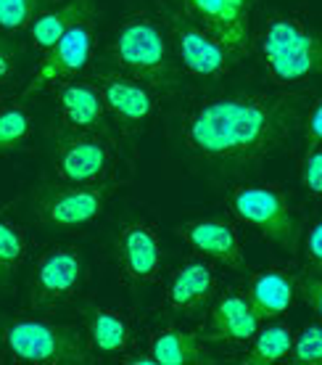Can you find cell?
I'll list each match as a JSON object with an SVG mask.
<instances>
[{"instance_id": "10", "label": "cell", "mask_w": 322, "mask_h": 365, "mask_svg": "<svg viewBox=\"0 0 322 365\" xmlns=\"http://www.w3.org/2000/svg\"><path fill=\"white\" fill-rule=\"evenodd\" d=\"M82 283V257L74 247H50L37 259L29 278V307L53 310L69 302Z\"/></svg>"}, {"instance_id": "16", "label": "cell", "mask_w": 322, "mask_h": 365, "mask_svg": "<svg viewBox=\"0 0 322 365\" xmlns=\"http://www.w3.org/2000/svg\"><path fill=\"white\" fill-rule=\"evenodd\" d=\"M259 320L262 318L251 307L249 297L238 289H227L214 304L203 339L206 341H225V344H246L257 336Z\"/></svg>"}, {"instance_id": "7", "label": "cell", "mask_w": 322, "mask_h": 365, "mask_svg": "<svg viewBox=\"0 0 322 365\" xmlns=\"http://www.w3.org/2000/svg\"><path fill=\"white\" fill-rule=\"evenodd\" d=\"M111 193L109 182H43L32 193L37 217L50 228H82L101 217Z\"/></svg>"}, {"instance_id": "33", "label": "cell", "mask_w": 322, "mask_h": 365, "mask_svg": "<svg viewBox=\"0 0 322 365\" xmlns=\"http://www.w3.org/2000/svg\"><path fill=\"white\" fill-rule=\"evenodd\" d=\"M0 103H3V96H0Z\"/></svg>"}, {"instance_id": "2", "label": "cell", "mask_w": 322, "mask_h": 365, "mask_svg": "<svg viewBox=\"0 0 322 365\" xmlns=\"http://www.w3.org/2000/svg\"><path fill=\"white\" fill-rule=\"evenodd\" d=\"M106 58L114 69L135 77L156 93H172L183 83L166 29L148 14H135L111 35Z\"/></svg>"}, {"instance_id": "21", "label": "cell", "mask_w": 322, "mask_h": 365, "mask_svg": "<svg viewBox=\"0 0 322 365\" xmlns=\"http://www.w3.org/2000/svg\"><path fill=\"white\" fill-rule=\"evenodd\" d=\"M151 357L159 365H203L214 363L203 336L183 329H161L151 336Z\"/></svg>"}, {"instance_id": "9", "label": "cell", "mask_w": 322, "mask_h": 365, "mask_svg": "<svg viewBox=\"0 0 322 365\" xmlns=\"http://www.w3.org/2000/svg\"><path fill=\"white\" fill-rule=\"evenodd\" d=\"M172 6L209 29L235 56V61L249 56L254 0H172Z\"/></svg>"}, {"instance_id": "12", "label": "cell", "mask_w": 322, "mask_h": 365, "mask_svg": "<svg viewBox=\"0 0 322 365\" xmlns=\"http://www.w3.org/2000/svg\"><path fill=\"white\" fill-rule=\"evenodd\" d=\"M92 53V27L90 21H82L66 32L53 48H48L40 66L32 74L24 96H35L43 91H55L58 85L74 80L82 72Z\"/></svg>"}, {"instance_id": "13", "label": "cell", "mask_w": 322, "mask_h": 365, "mask_svg": "<svg viewBox=\"0 0 322 365\" xmlns=\"http://www.w3.org/2000/svg\"><path fill=\"white\" fill-rule=\"evenodd\" d=\"M55 101H58L61 128L64 130L95 133V135L111 138V117L92 80L90 83L69 80V83L58 85L55 88Z\"/></svg>"}, {"instance_id": "31", "label": "cell", "mask_w": 322, "mask_h": 365, "mask_svg": "<svg viewBox=\"0 0 322 365\" xmlns=\"http://www.w3.org/2000/svg\"><path fill=\"white\" fill-rule=\"evenodd\" d=\"M304 135L309 143H320L322 146V98H317L309 106V111H306L304 117Z\"/></svg>"}, {"instance_id": "1", "label": "cell", "mask_w": 322, "mask_h": 365, "mask_svg": "<svg viewBox=\"0 0 322 365\" xmlns=\"http://www.w3.org/2000/svg\"><path fill=\"white\" fill-rule=\"evenodd\" d=\"M309 93L262 91L206 98L183 125L185 151L222 170H246L275 156L304 128Z\"/></svg>"}, {"instance_id": "11", "label": "cell", "mask_w": 322, "mask_h": 365, "mask_svg": "<svg viewBox=\"0 0 322 365\" xmlns=\"http://www.w3.org/2000/svg\"><path fill=\"white\" fill-rule=\"evenodd\" d=\"M114 151L109 135L64 130L53 140V167L64 182H101L111 170Z\"/></svg>"}, {"instance_id": "32", "label": "cell", "mask_w": 322, "mask_h": 365, "mask_svg": "<svg viewBox=\"0 0 322 365\" xmlns=\"http://www.w3.org/2000/svg\"><path fill=\"white\" fill-rule=\"evenodd\" d=\"M122 363H129V365H151V363H156L151 355H122L119 357Z\"/></svg>"}, {"instance_id": "27", "label": "cell", "mask_w": 322, "mask_h": 365, "mask_svg": "<svg viewBox=\"0 0 322 365\" xmlns=\"http://www.w3.org/2000/svg\"><path fill=\"white\" fill-rule=\"evenodd\" d=\"M301 185L306 191L322 199V146L312 143L301 159Z\"/></svg>"}, {"instance_id": "17", "label": "cell", "mask_w": 322, "mask_h": 365, "mask_svg": "<svg viewBox=\"0 0 322 365\" xmlns=\"http://www.w3.org/2000/svg\"><path fill=\"white\" fill-rule=\"evenodd\" d=\"M214 292H217L214 267L203 259H190L172 275V283L166 289V304L185 318H195L214 299Z\"/></svg>"}, {"instance_id": "24", "label": "cell", "mask_w": 322, "mask_h": 365, "mask_svg": "<svg viewBox=\"0 0 322 365\" xmlns=\"http://www.w3.org/2000/svg\"><path fill=\"white\" fill-rule=\"evenodd\" d=\"M32 135V117L21 106L0 109V151H21Z\"/></svg>"}, {"instance_id": "28", "label": "cell", "mask_w": 322, "mask_h": 365, "mask_svg": "<svg viewBox=\"0 0 322 365\" xmlns=\"http://www.w3.org/2000/svg\"><path fill=\"white\" fill-rule=\"evenodd\" d=\"M296 289L304 297V302L312 307L317 315H322V278L317 275H301L296 278Z\"/></svg>"}, {"instance_id": "25", "label": "cell", "mask_w": 322, "mask_h": 365, "mask_svg": "<svg viewBox=\"0 0 322 365\" xmlns=\"http://www.w3.org/2000/svg\"><path fill=\"white\" fill-rule=\"evenodd\" d=\"M55 0H0V29L18 32L29 27Z\"/></svg>"}, {"instance_id": "30", "label": "cell", "mask_w": 322, "mask_h": 365, "mask_svg": "<svg viewBox=\"0 0 322 365\" xmlns=\"http://www.w3.org/2000/svg\"><path fill=\"white\" fill-rule=\"evenodd\" d=\"M304 259L314 273H322V220L317 222V225H312V230L306 233Z\"/></svg>"}, {"instance_id": "3", "label": "cell", "mask_w": 322, "mask_h": 365, "mask_svg": "<svg viewBox=\"0 0 322 365\" xmlns=\"http://www.w3.org/2000/svg\"><path fill=\"white\" fill-rule=\"evenodd\" d=\"M259 51L267 77L296 85L322 74V32L294 16H272L259 32Z\"/></svg>"}, {"instance_id": "20", "label": "cell", "mask_w": 322, "mask_h": 365, "mask_svg": "<svg viewBox=\"0 0 322 365\" xmlns=\"http://www.w3.org/2000/svg\"><path fill=\"white\" fill-rule=\"evenodd\" d=\"M92 16H95V3H92V0H69V3L55 6V9L43 11V14L29 24V35H32L35 48L48 51V48H53L69 29L77 27V24H82V21H90Z\"/></svg>"}, {"instance_id": "15", "label": "cell", "mask_w": 322, "mask_h": 365, "mask_svg": "<svg viewBox=\"0 0 322 365\" xmlns=\"http://www.w3.org/2000/svg\"><path fill=\"white\" fill-rule=\"evenodd\" d=\"M177 233L188 241V247L195 249L201 257L214 259L230 270H246V257L240 247V236L235 225L220 217L193 220L177 228Z\"/></svg>"}, {"instance_id": "4", "label": "cell", "mask_w": 322, "mask_h": 365, "mask_svg": "<svg viewBox=\"0 0 322 365\" xmlns=\"http://www.w3.org/2000/svg\"><path fill=\"white\" fill-rule=\"evenodd\" d=\"M0 336L16 363L85 365L92 360V349L85 341L82 331L69 323L21 315L6 320Z\"/></svg>"}, {"instance_id": "18", "label": "cell", "mask_w": 322, "mask_h": 365, "mask_svg": "<svg viewBox=\"0 0 322 365\" xmlns=\"http://www.w3.org/2000/svg\"><path fill=\"white\" fill-rule=\"evenodd\" d=\"M87 318V344L92 355L103 357H122L132 341L129 320L119 310H111L103 304H90L85 310Z\"/></svg>"}, {"instance_id": "26", "label": "cell", "mask_w": 322, "mask_h": 365, "mask_svg": "<svg viewBox=\"0 0 322 365\" xmlns=\"http://www.w3.org/2000/svg\"><path fill=\"white\" fill-rule=\"evenodd\" d=\"M291 360L296 365H322V326H306L294 339Z\"/></svg>"}, {"instance_id": "19", "label": "cell", "mask_w": 322, "mask_h": 365, "mask_svg": "<svg viewBox=\"0 0 322 365\" xmlns=\"http://www.w3.org/2000/svg\"><path fill=\"white\" fill-rule=\"evenodd\" d=\"M296 294V275H291L283 267H269L262 273L251 275L246 297L259 318H277L294 304Z\"/></svg>"}, {"instance_id": "6", "label": "cell", "mask_w": 322, "mask_h": 365, "mask_svg": "<svg viewBox=\"0 0 322 365\" xmlns=\"http://www.w3.org/2000/svg\"><path fill=\"white\" fill-rule=\"evenodd\" d=\"M232 215L288 252L299 247V220L277 185H238L230 196Z\"/></svg>"}, {"instance_id": "8", "label": "cell", "mask_w": 322, "mask_h": 365, "mask_svg": "<svg viewBox=\"0 0 322 365\" xmlns=\"http://www.w3.org/2000/svg\"><path fill=\"white\" fill-rule=\"evenodd\" d=\"M92 83L101 93L111 122L124 133H140L156 114V96L154 88L140 83L135 77L119 72V69H101L92 74Z\"/></svg>"}, {"instance_id": "5", "label": "cell", "mask_w": 322, "mask_h": 365, "mask_svg": "<svg viewBox=\"0 0 322 365\" xmlns=\"http://www.w3.org/2000/svg\"><path fill=\"white\" fill-rule=\"evenodd\" d=\"M164 16L166 35H169L180 72L195 77V80H220L225 74H230L232 66L238 64L235 56L222 46L209 29L193 21L177 6H166Z\"/></svg>"}, {"instance_id": "22", "label": "cell", "mask_w": 322, "mask_h": 365, "mask_svg": "<svg viewBox=\"0 0 322 365\" xmlns=\"http://www.w3.org/2000/svg\"><path fill=\"white\" fill-rule=\"evenodd\" d=\"M291 347H294V331L283 323L267 326V329L257 331L254 347L243 357V365H275L291 355Z\"/></svg>"}, {"instance_id": "14", "label": "cell", "mask_w": 322, "mask_h": 365, "mask_svg": "<svg viewBox=\"0 0 322 365\" xmlns=\"http://www.w3.org/2000/svg\"><path fill=\"white\" fill-rule=\"evenodd\" d=\"M117 252L124 270V278L129 283H156L161 273V241L154 225L143 220L127 222L119 230L117 238Z\"/></svg>"}, {"instance_id": "23", "label": "cell", "mask_w": 322, "mask_h": 365, "mask_svg": "<svg viewBox=\"0 0 322 365\" xmlns=\"http://www.w3.org/2000/svg\"><path fill=\"white\" fill-rule=\"evenodd\" d=\"M27 257V233L14 220L0 217V289L16 278L18 267Z\"/></svg>"}, {"instance_id": "29", "label": "cell", "mask_w": 322, "mask_h": 365, "mask_svg": "<svg viewBox=\"0 0 322 365\" xmlns=\"http://www.w3.org/2000/svg\"><path fill=\"white\" fill-rule=\"evenodd\" d=\"M18 46L6 35H0V85H6L16 74V61H18Z\"/></svg>"}]
</instances>
